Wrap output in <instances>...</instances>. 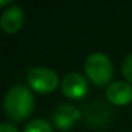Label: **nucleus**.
I'll return each mask as SVG.
<instances>
[{
	"mask_svg": "<svg viewBox=\"0 0 132 132\" xmlns=\"http://www.w3.org/2000/svg\"><path fill=\"white\" fill-rule=\"evenodd\" d=\"M81 117V112L78 111L75 106L68 105V104H63L58 105L53 112V122L61 131H67V129L72 128Z\"/></svg>",
	"mask_w": 132,
	"mask_h": 132,
	"instance_id": "nucleus-5",
	"label": "nucleus"
},
{
	"mask_svg": "<svg viewBox=\"0 0 132 132\" xmlns=\"http://www.w3.org/2000/svg\"><path fill=\"white\" fill-rule=\"evenodd\" d=\"M23 132H53L51 126L44 119H33L24 126Z\"/></svg>",
	"mask_w": 132,
	"mask_h": 132,
	"instance_id": "nucleus-9",
	"label": "nucleus"
},
{
	"mask_svg": "<svg viewBox=\"0 0 132 132\" xmlns=\"http://www.w3.org/2000/svg\"><path fill=\"white\" fill-rule=\"evenodd\" d=\"M106 98L114 105H128L132 101V87L125 81H115L106 89Z\"/></svg>",
	"mask_w": 132,
	"mask_h": 132,
	"instance_id": "nucleus-7",
	"label": "nucleus"
},
{
	"mask_svg": "<svg viewBox=\"0 0 132 132\" xmlns=\"http://www.w3.org/2000/svg\"><path fill=\"white\" fill-rule=\"evenodd\" d=\"M29 85L41 94H50L58 85V75L54 70L47 67H33L27 72Z\"/></svg>",
	"mask_w": 132,
	"mask_h": 132,
	"instance_id": "nucleus-3",
	"label": "nucleus"
},
{
	"mask_svg": "<svg viewBox=\"0 0 132 132\" xmlns=\"http://www.w3.org/2000/svg\"><path fill=\"white\" fill-rule=\"evenodd\" d=\"M61 88H63L64 95L72 98V100H77V98H81L87 94L88 82L84 78V75L78 74V72H68L63 78Z\"/></svg>",
	"mask_w": 132,
	"mask_h": 132,
	"instance_id": "nucleus-4",
	"label": "nucleus"
},
{
	"mask_svg": "<svg viewBox=\"0 0 132 132\" xmlns=\"http://www.w3.org/2000/svg\"><path fill=\"white\" fill-rule=\"evenodd\" d=\"M122 74L125 80H128V82L132 84V53L126 55L125 60L122 61Z\"/></svg>",
	"mask_w": 132,
	"mask_h": 132,
	"instance_id": "nucleus-10",
	"label": "nucleus"
},
{
	"mask_svg": "<svg viewBox=\"0 0 132 132\" xmlns=\"http://www.w3.org/2000/svg\"><path fill=\"white\" fill-rule=\"evenodd\" d=\"M0 132H19L17 129H16V126H13L12 123H2V126H0Z\"/></svg>",
	"mask_w": 132,
	"mask_h": 132,
	"instance_id": "nucleus-11",
	"label": "nucleus"
},
{
	"mask_svg": "<svg viewBox=\"0 0 132 132\" xmlns=\"http://www.w3.org/2000/svg\"><path fill=\"white\" fill-rule=\"evenodd\" d=\"M10 2L9 0H0V6H6V4H9Z\"/></svg>",
	"mask_w": 132,
	"mask_h": 132,
	"instance_id": "nucleus-12",
	"label": "nucleus"
},
{
	"mask_svg": "<svg viewBox=\"0 0 132 132\" xmlns=\"http://www.w3.org/2000/svg\"><path fill=\"white\" fill-rule=\"evenodd\" d=\"M34 108V97L26 85H14L7 91L4 98L6 115L13 121H23Z\"/></svg>",
	"mask_w": 132,
	"mask_h": 132,
	"instance_id": "nucleus-1",
	"label": "nucleus"
},
{
	"mask_svg": "<svg viewBox=\"0 0 132 132\" xmlns=\"http://www.w3.org/2000/svg\"><path fill=\"white\" fill-rule=\"evenodd\" d=\"M24 23V12L20 6H10L0 17V27L6 33H16Z\"/></svg>",
	"mask_w": 132,
	"mask_h": 132,
	"instance_id": "nucleus-6",
	"label": "nucleus"
},
{
	"mask_svg": "<svg viewBox=\"0 0 132 132\" xmlns=\"http://www.w3.org/2000/svg\"><path fill=\"white\" fill-rule=\"evenodd\" d=\"M85 72L97 85H105L112 78V63L104 53H92L85 60Z\"/></svg>",
	"mask_w": 132,
	"mask_h": 132,
	"instance_id": "nucleus-2",
	"label": "nucleus"
},
{
	"mask_svg": "<svg viewBox=\"0 0 132 132\" xmlns=\"http://www.w3.org/2000/svg\"><path fill=\"white\" fill-rule=\"evenodd\" d=\"M108 117H109V109L105 105H101L98 102L89 105L85 111V119L89 123V126L104 125L108 119Z\"/></svg>",
	"mask_w": 132,
	"mask_h": 132,
	"instance_id": "nucleus-8",
	"label": "nucleus"
}]
</instances>
